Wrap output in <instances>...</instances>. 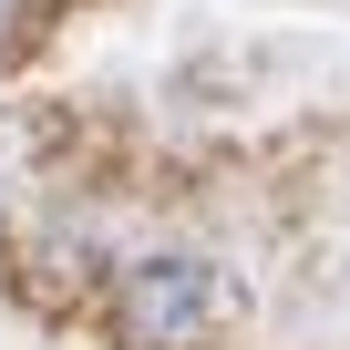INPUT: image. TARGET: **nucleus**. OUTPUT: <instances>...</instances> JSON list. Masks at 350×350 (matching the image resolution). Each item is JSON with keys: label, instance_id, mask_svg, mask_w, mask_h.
<instances>
[{"label": "nucleus", "instance_id": "obj_1", "mask_svg": "<svg viewBox=\"0 0 350 350\" xmlns=\"http://www.w3.org/2000/svg\"><path fill=\"white\" fill-rule=\"evenodd\" d=\"M206 309H217V268L186 258V247H154L113 278V319H124L134 350H186L206 329Z\"/></svg>", "mask_w": 350, "mask_h": 350}]
</instances>
